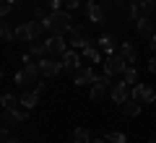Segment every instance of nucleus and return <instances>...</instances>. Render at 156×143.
<instances>
[{
    "label": "nucleus",
    "instance_id": "6",
    "mask_svg": "<svg viewBox=\"0 0 156 143\" xmlns=\"http://www.w3.org/2000/svg\"><path fill=\"white\" fill-rule=\"evenodd\" d=\"M39 68H42V76L44 78H55V76H60L65 68H62V60L60 57H52V55H47V57H42L39 60Z\"/></svg>",
    "mask_w": 156,
    "mask_h": 143
},
{
    "label": "nucleus",
    "instance_id": "19",
    "mask_svg": "<svg viewBox=\"0 0 156 143\" xmlns=\"http://www.w3.org/2000/svg\"><path fill=\"white\" fill-rule=\"evenodd\" d=\"M29 29H31V37L34 39H42V34H50L44 26V21H39V18H34V21H29Z\"/></svg>",
    "mask_w": 156,
    "mask_h": 143
},
{
    "label": "nucleus",
    "instance_id": "30",
    "mask_svg": "<svg viewBox=\"0 0 156 143\" xmlns=\"http://www.w3.org/2000/svg\"><path fill=\"white\" fill-rule=\"evenodd\" d=\"M47 13H50V11H44L42 5H34V18H39V21H44V18H47Z\"/></svg>",
    "mask_w": 156,
    "mask_h": 143
},
{
    "label": "nucleus",
    "instance_id": "34",
    "mask_svg": "<svg viewBox=\"0 0 156 143\" xmlns=\"http://www.w3.org/2000/svg\"><path fill=\"white\" fill-rule=\"evenodd\" d=\"M3 143H23V141H21V138H11V135H8V138H3Z\"/></svg>",
    "mask_w": 156,
    "mask_h": 143
},
{
    "label": "nucleus",
    "instance_id": "16",
    "mask_svg": "<svg viewBox=\"0 0 156 143\" xmlns=\"http://www.w3.org/2000/svg\"><path fill=\"white\" fill-rule=\"evenodd\" d=\"M120 107H122V115H125V117H138V115H140V107H143V104H140L138 99H133V96H130V99L122 102Z\"/></svg>",
    "mask_w": 156,
    "mask_h": 143
},
{
    "label": "nucleus",
    "instance_id": "35",
    "mask_svg": "<svg viewBox=\"0 0 156 143\" xmlns=\"http://www.w3.org/2000/svg\"><path fill=\"white\" fill-rule=\"evenodd\" d=\"M148 47H151V52H156V34L151 37V42H148Z\"/></svg>",
    "mask_w": 156,
    "mask_h": 143
},
{
    "label": "nucleus",
    "instance_id": "1",
    "mask_svg": "<svg viewBox=\"0 0 156 143\" xmlns=\"http://www.w3.org/2000/svg\"><path fill=\"white\" fill-rule=\"evenodd\" d=\"M44 26H47V31L55 34V37H65L73 29V16L68 11H50L47 18H44Z\"/></svg>",
    "mask_w": 156,
    "mask_h": 143
},
{
    "label": "nucleus",
    "instance_id": "14",
    "mask_svg": "<svg viewBox=\"0 0 156 143\" xmlns=\"http://www.w3.org/2000/svg\"><path fill=\"white\" fill-rule=\"evenodd\" d=\"M73 37H70V47L73 50H86V47H89V44H94V37H89V34H86V29L83 31H70Z\"/></svg>",
    "mask_w": 156,
    "mask_h": 143
},
{
    "label": "nucleus",
    "instance_id": "36",
    "mask_svg": "<svg viewBox=\"0 0 156 143\" xmlns=\"http://www.w3.org/2000/svg\"><path fill=\"white\" fill-rule=\"evenodd\" d=\"M39 3H44V5L50 8V3H52V0H34V5H39Z\"/></svg>",
    "mask_w": 156,
    "mask_h": 143
},
{
    "label": "nucleus",
    "instance_id": "32",
    "mask_svg": "<svg viewBox=\"0 0 156 143\" xmlns=\"http://www.w3.org/2000/svg\"><path fill=\"white\" fill-rule=\"evenodd\" d=\"M31 52H23V55H21V63H23V65H29V63H31Z\"/></svg>",
    "mask_w": 156,
    "mask_h": 143
},
{
    "label": "nucleus",
    "instance_id": "2",
    "mask_svg": "<svg viewBox=\"0 0 156 143\" xmlns=\"http://www.w3.org/2000/svg\"><path fill=\"white\" fill-rule=\"evenodd\" d=\"M39 78H42V68H39V63H29V65H23L21 70L13 76V83L21 86V88H26V86H31V83L37 86Z\"/></svg>",
    "mask_w": 156,
    "mask_h": 143
},
{
    "label": "nucleus",
    "instance_id": "12",
    "mask_svg": "<svg viewBox=\"0 0 156 143\" xmlns=\"http://www.w3.org/2000/svg\"><path fill=\"white\" fill-rule=\"evenodd\" d=\"M135 29H138L140 39H148V42H151V37H154V29H156L154 16H140L138 21H135Z\"/></svg>",
    "mask_w": 156,
    "mask_h": 143
},
{
    "label": "nucleus",
    "instance_id": "23",
    "mask_svg": "<svg viewBox=\"0 0 156 143\" xmlns=\"http://www.w3.org/2000/svg\"><path fill=\"white\" fill-rule=\"evenodd\" d=\"M16 39H18V42H34L31 29H29V21L21 23V26H16Z\"/></svg>",
    "mask_w": 156,
    "mask_h": 143
},
{
    "label": "nucleus",
    "instance_id": "24",
    "mask_svg": "<svg viewBox=\"0 0 156 143\" xmlns=\"http://www.w3.org/2000/svg\"><path fill=\"white\" fill-rule=\"evenodd\" d=\"M0 37H3V42H13L16 39V31L11 29V21L8 18H3V23H0Z\"/></svg>",
    "mask_w": 156,
    "mask_h": 143
},
{
    "label": "nucleus",
    "instance_id": "3",
    "mask_svg": "<svg viewBox=\"0 0 156 143\" xmlns=\"http://www.w3.org/2000/svg\"><path fill=\"white\" fill-rule=\"evenodd\" d=\"M83 13L89 16V21L99 23V26H107V16H109V8H107L104 3H99V0H89V3H83Z\"/></svg>",
    "mask_w": 156,
    "mask_h": 143
},
{
    "label": "nucleus",
    "instance_id": "21",
    "mask_svg": "<svg viewBox=\"0 0 156 143\" xmlns=\"http://www.w3.org/2000/svg\"><path fill=\"white\" fill-rule=\"evenodd\" d=\"M29 52L31 55H39V57H47V42H42V39L29 42Z\"/></svg>",
    "mask_w": 156,
    "mask_h": 143
},
{
    "label": "nucleus",
    "instance_id": "29",
    "mask_svg": "<svg viewBox=\"0 0 156 143\" xmlns=\"http://www.w3.org/2000/svg\"><path fill=\"white\" fill-rule=\"evenodd\" d=\"M154 11H156L154 0H140V16H154Z\"/></svg>",
    "mask_w": 156,
    "mask_h": 143
},
{
    "label": "nucleus",
    "instance_id": "11",
    "mask_svg": "<svg viewBox=\"0 0 156 143\" xmlns=\"http://www.w3.org/2000/svg\"><path fill=\"white\" fill-rule=\"evenodd\" d=\"M44 42H47V55H52V57H60L62 52L68 50L65 37H55V34H50V37H47Z\"/></svg>",
    "mask_w": 156,
    "mask_h": 143
},
{
    "label": "nucleus",
    "instance_id": "37",
    "mask_svg": "<svg viewBox=\"0 0 156 143\" xmlns=\"http://www.w3.org/2000/svg\"><path fill=\"white\" fill-rule=\"evenodd\" d=\"M91 143H107V138H94Z\"/></svg>",
    "mask_w": 156,
    "mask_h": 143
},
{
    "label": "nucleus",
    "instance_id": "9",
    "mask_svg": "<svg viewBox=\"0 0 156 143\" xmlns=\"http://www.w3.org/2000/svg\"><path fill=\"white\" fill-rule=\"evenodd\" d=\"M130 96H133V99H138L140 104H151V102L156 99V91L148 86V83H135L133 91H130Z\"/></svg>",
    "mask_w": 156,
    "mask_h": 143
},
{
    "label": "nucleus",
    "instance_id": "25",
    "mask_svg": "<svg viewBox=\"0 0 156 143\" xmlns=\"http://www.w3.org/2000/svg\"><path fill=\"white\" fill-rule=\"evenodd\" d=\"M11 11H16V0H0V16L8 18Z\"/></svg>",
    "mask_w": 156,
    "mask_h": 143
},
{
    "label": "nucleus",
    "instance_id": "26",
    "mask_svg": "<svg viewBox=\"0 0 156 143\" xmlns=\"http://www.w3.org/2000/svg\"><path fill=\"white\" fill-rule=\"evenodd\" d=\"M107 143H128V138H125V133H120V130H109L107 133Z\"/></svg>",
    "mask_w": 156,
    "mask_h": 143
},
{
    "label": "nucleus",
    "instance_id": "10",
    "mask_svg": "<svg viewBox=\"0 0 156 143\" xmlns=\"http://www.w3.org/2000/svg\"><path fill=\"white\" fill-rule=\"evenodd\" d=\"M109 96H112V102H115V104H122V102H128V99H130V83H125L122 78H120L117 83H112Z\"/></svg>",
    "mask_w": 156,
    "mask_h": 143
},
{
    "label": "nucleus",
    "instance_id": "8",
    "mask_svg": "<svg viewBox=\"0 0 156 143\" xmlns=\"http://www.w3.org/2000/svg\"><path fill=\"white\" fill-rule=\"evenodd\" d=\"M96 44L101 47V52H104V55H115V52L120 50V44H122V42H120V37H117V34L104 31L99 39H96Z\"/></svg>",
    "mask_w": 156,
    "mask_h": 143
},
{
    "label": "nucleus",
    "instance_id": "22",
    "mask_svg": "<svg viewBox=\"0 0 156 143\" xmlns=\"http://www.w3.org/2000/svg\"><path fill=\"white\" fill-rule=\"evenodd\" d=\"M104 94H107V88L101 86V83H96V81L91 83V94H89V99L94 102V104H99V102L104 99Z\"/></svg>",
    "mask_w": 156,
    "mask_h": 143
},
{
    "label": "nucleus",
    "instance_id": "7",
    "mask_svg": "<svg viewBox=\"0 0 156 143\" xmlns=\"http://www.w3.org/2000/svg\"><path fill=\"white\" fill-rule=\"evenodd\" d=\"M60 60H62V68H65L68 73H76L78 68H81V63H83V55H81V50H65L60 55Z\"/></svg>",
    "mask_w": 156,
    "mask_h": 143
},
{
    "label": "nucleus",
    "instance_id": "15",
    "mask_svg": "<svg viewBox=\"0 0 156 143\" xmlns=\"http://www.w3.org/2000/svg\"><path fill=\"white\" fill-rule=\"evenodd\" d=\"M81 55H83V60L86 63H104V52H101V47L96 44V39H94V44H89L86 50H81Z\"/></svg>",
    "mask_w": 156,
    "mask_h": 143
},
{
    "label": "nucleus",
    "instance_id": "5",
    "mask_svg": "<svg viewBox=\"0 0 156 143\" xmlns=\"http://www.w3.org/2000/svg\"><path fill=\"white\" fill-rule=\"evenodd\" d=\"M29 120V109H18V107H13V109H3V127L5 130H11V127H16L18 122H26Z\"/></svg>",
    "mask_w": 156,
    "mask_h": 143
},
{
    "label": "nucleus",
    "instance_id": "13",
    "mask_svg": "<svg viewBox=\"0 0 156 143\" xmlns=\"http://www.w3.org/2000/svg\"><path fill=\"white\" fill-rule=\"evenodd\" d=\"M96 81V73L91 65H81L76 73H73V83L76 86H86V83H94Z\"/></svg>",
    "mask_w": 156,
    "mask_h": 143
},
{
    "label": "nucleus",
    "instance_id": "4",
    "mask_svg": "<svg viewBox=\"0 0 156 143\" xmlns=\"http://www.w3.org/2000/svg\"><path fill=\"white\" fill-rule=\"evenodd\" d=\"M101 65H104V73H107V76H122L125 68H128V60H125L120 52H115V55H107Z\"/></svg>",
    "mask_w": 156,
    "mask_h": 143
},
{
    "label": "nucleus",
    "instance_id": "28",
    "mask_svg": "<svg viewBox=\"0 0 156 143\" xmlns=\"http://www.w3.org/2000/svg\"><path fill=\"white\" fill-rule=\"evenodd\" d=\"M122 81L125 83H138V70H135L133 65H128V68H125V73H122Z\"/></svg>",
    "mask_w": 156,
    "mask_h": 143
},
{
    "label": "nucleus",
    "instance_id": "17",
    "mask_svg": "<svg viewBox=\"0 0 156 143\" xmlns=\"http://www.w3.org/2000/svg\"><path fill=\"white\" fill-rule=\"evenodd\" d=\"M18 99H21V107H23V109H29V112H31L34 107L39 104V91H23L21 96H18Z\"/></svg>",
    "mask_w": 156,
    "mask_h": 143
},
{
    "label": "nucleus",
    "instance_id": "20",
    "mask_svg": "<svg viewBox=\"0 0 156 143\" xmlns=\"http://www.w3.org/2000/svg\"><path fill=\"white\" fill-rule=\"evenodd\" d=\"M70 143H91V133L86 127H76L70 135Z\"/></svg>",
    "mask_w": 156,
    "mask_h": 143
},
{
    "label": "nucleus",
    "instance_id": "33",
    "mask_svg": "<svg viewBox=\"0 0 156 143\" xmlns=\"http://www.w3.org/2000/svg\"><path fill=\"white\" fill-rule=\"evenodd\" d=\"M148 70L156 76V57H151V60H148Z\"/></svg>",
    "mask_w": 156,
    "mask_h": 143
},
{
    "label": "nucleus",
    "instance_id": "18",
    "mask_svg": "<svg viewBox=\"0 0 156 143\" xmlns=\"http://www.w3.org/2000/svg\"><path fill=\"white\" fill-rule=\"evenodd\" d=\"M117 52H120V55H122L125 60H128V65H133V63L138 60V52H135L133 42H122V44H120V50H117Z\"/></svg>",
    "mask_w": 156,
    "mask_h": 143
},
{
    "label": "nucleus",
    "instance_id": "31",
    "mask_svg": "<svg viewBox=\"0 0 156 143\" xmlns=\"http://www.w3.org/2000/svg\"><path fill=\"white\" fill-rule=\"evenodd\" d=\"M81 8V0H65V11H76Z\"/></svg>",
    "mask_w": 156,
    "mask_h": 143
},
{
    "label": "nucleus",
    "instance_id": "27",
    "mask_svg": "<svg viewBox=\"0 0 156 143\" xmlns=\"http://www.w3.org/2000/svg\"><path fill=\"white\" fill-rule=\"evenodd\" d=\"M0 102H3V109H13V107H16V104H21V99H16V96H13V94H3V99H0Z\"/></svg>",
    "mask_w": 156,
    "mask_h": 143
},
{
    "label": "nucleus",
    "instance_id": "38",
    "mask_svg": "<svg viewBox=\"0 0 156 143\" xmlns=\"http://www.w3.org/2000/svg\"><path fill=\"white\" fill-rule=\"evenodd\" d=\"M148 143H156V135H151V141H148Z\"/></svg>",
    "mask_w": 156,
    "mask_h": 143
}]
</instances>
